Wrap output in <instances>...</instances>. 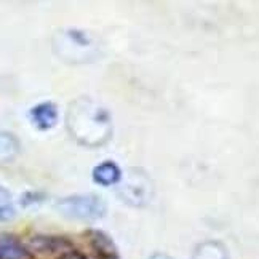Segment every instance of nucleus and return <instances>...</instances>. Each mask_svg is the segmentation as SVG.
Masks as SVG:
<instances>
[{
    "label": "nucleus",
    "instance_id": "nucleus-4",
    "mask_svg": "<svg viewBox=\"0 0 259 259\" xmlns=\"http://www.w3.org/2000/svg\"><path fill=\"white\" fill-rule=\"evenodd\" d=\"M31 120L38 130H50L58 122V111L53 103H42L31 109Z\"/></svg>",
    "mask_w": 259,
    "mask_h": 259
},
{
    "label": "nucleus",
    "instance_id": "nucleus-6",
    "mask_svg": "<svg viewBox=\"0 0 259 259\" xmlns=\"http://www.w3.org/2000/svg\"><path fill=\"white\" fill-rule=\"evenodd\" d=\"M24 248L13 237H0V259H23Z\"/></svg>",
    "mask_w": 259,
    "mask_h": 259
},
{
    "label": "nucleus",
    "instance_id": "nucleus-5",
    "mask_svg": "<svg viewBox=\"0 0 259 259\" xmlns=\"http://www.w3.org/2000/svg\"><path fill=\"white\" fill-rule=\"evenodd\" d=\"M120 178H122V171L114 162H104L93 170L95 183L101 186H112L120 181Z\"/></svg>",
    "mask_w": 259,
    "mask_h": 259
},
{
    "label": "nucleus",
    "instance_id": "nucleus-9",
    "mask_svg": "<svg viewBox=\"0 0 259 259\" xmlns=\"http://www.w3.org/2000/svg\"><path fill=\"white\" fill-rule=\"evenodd\" d=\"M15 216L13 198L4 186H0V221H10Z\"/></svg>",
    "mask_w": 259,
    "mask_h": 259
},
{
    "label": "nucleus",
    "instance_id": "nucleus-11",
    "mask_svg": "<svg viewBox=\"0 0 259 259\" xmlns=\"http://www.w3.org/2000/svg\"><path fill=\"white\" fill-rule=\"evenodd\" d=\"M151 259H173V257H170V256H166V254H154Z\"/></svg>",
    "mask_w": 259,
    "mask_h": 259
},
{
    "label": "nucleus",
    "instance_id": "nucleus-1",
    "mask_svg": "<svg viewBox=\"0 0 259 259\" xmlns=\"http://www.w3.org/2000/svg\"><path fill=\"white\" fill-rule=\"evenodd\" d=\"M67 126L78 143L95 147L106 143L111 136L112 118L107 109L88 98H80L69 107Z\"/></svg>",
    "mask_w": 259,
    "mask_h": 259
},
{
    "label": "nucleus",
    "instance_id": "nucleus-10",
    "mask_svg": "<svg viewBox=\"0 0 259 259\" xmlns=\"http://www.w3.org/2000/svg\"><path fill=\"white\" fill-rule=\"evenodd\" d=\"M61 259H83L80 254H78V253H67V254H64Z\"/></svg>",
    "mask_w": 259,
    "mask_h": 259
},
{
    "label": "nucleus",
    "instance_id": "nucleus-3",
    "mask_svg": "<svg viewBox=\"0 0 259 259\" xmlns=\"http://www.w3.org/2000/svg\"><path fill=\"white\" fill-rule=\"evenodd\" d=\"M58 210L67 218L93 221V219L101 218L106 213V203L103 202L101 197L92 194L72 195L61 198L58 202Z\"/></svg>",
    "mask_w": 259,
    "mask_h": 259
},
{
    "label": "nucleus",
    "instance_id": "nucleus-7",
    "mask_svg": "<svg viewBox=\"0 0 259 259\" xmlns=\"http://www.w3.org/2000/svg\"><path fill=\"white\" fill-rule=\"evenodd\" d=\"M19 152L18 139L10 133H0V162H10Z\"/></svg>",
    "mask_w": 259,
    "mask_h": 259
},
{
    "label": "nucleus",
    "instance_id": "nucleus-8",
    "mask_svg": "<svg viewBox=\"0 0 259 259\" xmlns=\"http://www.w3.org/2000/svg\"><path fill=\"white\" fill-rule=\"evenodd\" d=\"M92 243L95 246V250L98 253H101L103 256H107V257H115L117 256L115 246H114L111 238H109L106 234L99 232V231L92 232Z\"/></svg>",
    "mask_w": 259,
    "mask_h": 259
},
{
    "label": "nucleus",
    "instance_id": "nucleus-2",
    "mask_svg": "<svg viewBox=\"0 0 259 259\" xmlns=\"http://www.w3.org/2000/svg\"><path fill=\"white\" fill-rule=\"evenodd\" d=\"M55 52L67 61H88L98 55V47L88 34L69 29L55 38Z\"/></svg>",
    "mask_w": 259,
    "mask_h": 259
}]
</instances>
